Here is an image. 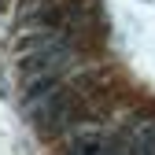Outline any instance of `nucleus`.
<instances>
[{
  "mask_svg": "<svg viewBox=\"0 0 155 155\" xmlns=\"http://www.w3.org/2000/svg\"><path fill=\"white\" fill-rule=\"evenodd\" d=\"M70 63V52L55 41V37H37V41L22 52V59H18V70L22 78L33 85V81H55V74Z\"/></svg>",
  "mask_w": 155,
  "mask_h": 155,
  "instance_id": "1",
  "label": "nucleus"
},
{
  "mask_svg": "<svg viewBox=\"0 0 155 155\" xmlns=\"http://www.w3.org/2000/svg\"><path fill=\"white\" fill-rule=\"evenodd\" d=\"M70 151H78V155H100V151H126V144L107 137V133H100V129H81V133H74V148Z\"/></svg>",
  "mask_w": 155,
  "mask_h": 155,
  "instance_id": "2",
  "label": "nucleus"
},
{
  "mask_svg": "<svg viewBox=\"0 0 155 155\" xmlns=\"http://www.w3.org/2000/svg\"><path fill=\"white\" fill-rule=\"evenodd\" d=\"M126 151H140V155H155V122H133L122 137Z\"/></svg>",
  "mask_w": 155,
  "mask_h": 155,
  "instance_id": "3",
  "label": "nucleus"
}]
</instances>
